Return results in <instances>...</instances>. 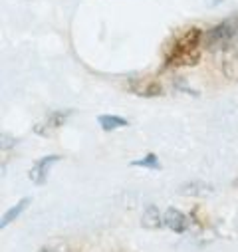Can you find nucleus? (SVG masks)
<instances>
[{"label":"nucleus","mask_w":238,"mask_h":252,"mask_svg":"<svg viewBox=\"0 0 238 252\" xmlns=\"http://www.w3.org/2000/svg\"><path fill=\"white\" fill-rule=\"evenodd\" d=\"M203 46H205V32L201 28L191 26L183 30L171 40L165 52V68H187L199 64Z\"/></svg>","instance_id":"f257e3e1"},{"label":"nucleus","mask_w":238,"mask_h":252,"mask_svg":"<svg viewBox=\"0 0 238 252\" xmlns=\"http://www.w3.org/2000/svg\"><path fill=\"white\" fill-rule=\"evenodd\" d=\"M236 34H238V18H226V20L218 22L216 26H212L210 30H207V34H205V46L208 50L226 48L234 40Z\"/></svg>","instance_id":"f03ea898"},{"label":"nucleus","mask_w":238,"mask_h":252,"mask_svg":"<svg viewBox=\"0 0 238 252\" xmlns=\"http://www.w3.org/2000/svg\"><path fill=\"white\" fill-rule=\"evenodd\" d=\"M127 88H129V92H133L135 95H141V97H159V95H163L161 82H157L151 76L133 78V80H129V86Z\"/></svg>","instance_id":"7ed1b4c3"},{"label":"nucleus","mask_w":238,"mask_h":252,"mask_svg":"<svg viewBox=\"0 0 238 252\" xmlns=\"http://www.w3.org/2000/svg\"><path fill=\"white\" fill-rule=\"evenodd\" d=\"M58 161H60V155H46V157L38 159V161L32 165L30 173H28L30 181H32L34 185H44V183L48 181L50 169H52V167H54Z\"/></svg>","instance_id":"20e7f679"},{"label":"nucleus","mask_w":238,"mask_h":252,"mask_svg":"<svg viewBox=\"0 0 238 252\" xmlns=\"http://www.w3.org/2000/svg\"><path fill=\"white\" fill-rule=\"evenodd\" d=\"M70 113H72V111H52V113H48L46 119L36 125L34 131H36L38 135H44V137H46V135H52L54 131H58V129L68 121Z\"/></svg>","instance_id":"39448f33"},{"label":"nucleus","mask_w":238,"mask_h":252,"mask_svg":"<svg viewBox=\"0 0 238 252\" xmlns=\"http://www.w3.org/2000/svg\"><path fill=\"white\" fill-rule=\"evenodd\" d=\"M163 220H165V226L171 228L173 232H185V230H189V226H191L189 217H187L185 213H181L178 209H175V207H171V209L165 211Z\"/></svg>","instance_id":"423d86ee"},{"label":"nucleus","mask_w":238,"mask_h":252,"mask_svg":"<svg viewBox=\"0 0 238 252\" xmlns=\"http://www.w3.org/2000/svg\"><path fill=\"white\" fill-rule=\"evenodd\" d=\"M30 205V199L26 197V199H22V201H18L14 207H10L6 213H4V217H2V220H0V228H6L12 220H16L24 211H26V207Z\"/></svg>","instance_id":"0eeeda50"},{"label":"nucleus","mask_w":238,"mask_h":252,"mask_svg":"<svg viewBox=\"0 0 238 252\" xmlns=\"http://www.w3.org/2000/svg\"><path fill=\"white\" fill-rule=\"evenodd\" d=\"M97 121H99V127L103 131H115V129L127 127V119L119 117V115H99Z\"/></svg>","instance_id":"6e6552de"},{"label":"nucleus","mask_w":238,"mask_h":252,"mask_svg":"<svg viewBox=\"0 0 238 252\" xmlns=\"http://www.w3.org/2000/svg\"><path fill=\"white\" fill-rule=\"evenodd\" d=\"M141 222H143V226H145V228H159V226H163V224H165V220H163V217H161L159 209H157V207H153V205L145 209Z\"/></svg>","instance_id":"1a4fd4ad"},{"label":"nucleus","mask_w":238,"mask_h":252,"mask_svg":"<svg viewBox=\"0 0 238 252\" xmlns=\"http://www.w3.org/2000/svg\"><path fill=\"white\" fill-rule=\"evenodd\" d=\"M222 70H224V74H226L228 80H232V82L238 84V54H228L224 58Z\"/></svg>","instance_id":"9d476101"},{"label":"nucleus","mask_w":238,"mask_h":252,"mask_svg":"<svg viewBox=\"0 0 238 252\" xmlns=\"http://www.w3.org/2000/svg\"><path fill=\"white\" fill-rule=\"evenodd\" d=\"M131 165H133V167H147V169H159V167H161V163H159L157 155H153V153L145 155L143 159H137V161H133Z\"/></svg>","instance_id":"9b49d317"},{"label":"nucleus","mask_w":238,"mask_h":252,"mask_svg":"<svg viewBox=\"0 0 238 252\" xmlns=\"http://www.w3.org/2000/svg\"><path fill=\"white\" fill-rule=\"evenodd\" d=\"M40 252H56V250H52V248H42Z\"/></svg>","instance_id":"f8f14e48"}]
</instances>
